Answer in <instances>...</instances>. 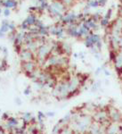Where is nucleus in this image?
Masks as SVG:
<instances>
[{
	"mask_svg": "<svg viewBox=\"0 0 122 134\" xmlns=\"http://www.w3.org/2000/svg\"><path fill=\"white\" fill-rule=\"evenodd\" d=\"M52 48L53 46L46 43H42L41 45H39L36 51V58L40 64H44L46 61V59L52 53Z\"/></svg>",
	"mask_w": 122,
	"mask_h": 134,
	"instance_id": "1",
	"label": "nucleus"
},
{
	"mask_svg": "<svg viewBox=\"0 0 122 134\" xmlns=\"http://www.w3.org/2000/svg\"><path fill=\"white\" fill-rule=\"evenodd\" d=\"M76 122V126H77V131H80V132H86L87 130L89 129L90 125L93 122V120L90 116H82V117H80Z\"/></svg>",
	"mask_w": 122,
	"mask_h": 134,
	"instance_id": "2",
	"label": "nucleus"
},
{
	"mask_svg": "<svg viewBox=\"0 0 122 134\" xmlns=\"http://www.w3.org/2000/svg\"><path fill=\"white\" fill-rule=\"evenodd\" d=\"M70 93V90H69V83L68 82H62L56 85L53 88V96L57 97V98H67V96Z\"/></svg>",
	"mask_w": 122,
	"mask_h": 134,
	"instance_id": "3",
	"label": "nucleus"
},
{
	"mask_svg": "<svg viewBox=\"0 0 122 134\" xmlns=\"http://www.w3.org/2000/svg\"><path fill=\"white\" fill-rule=\"evenodd\" d=\"M48 11L53 16H63V13L65 9V5L60 1H54L48 5Z\"/></svg>",
	"mask_w": 122,
	"mask_h": 134,
	"instance_id": "4",
	"label": "nucleus"
},
{
	"mask_svg": "<svg viewBox=\"0 0 122 134\" xmlns=\"http://www.w3.org/2000/svg\"><path fill=\"white\" fill-rule=\"evenodd\" d=\"M21 67L22 72L27 75L28 77L31 76V74L34 71L37 69V64L35 61H29V62H21Z\"/></svg>",
	"mask_w": 122,
	"mask_h": 134,
	"instance_id": "5",
	"label": "nucleus"
},
{
	"mask_svg": "<svg viewBox=\"0 0 122 134\" xmlns=\"http://www.w3.org/2000/svg\"><path fill=\"white\" fill-rule=\"evenodd\" d=\"M19 55H20L21 63V62L35 61L36 60L35 53L31 52V50H29V49L25 48V47H22V49H21V52L19 53Z\"/></svg>",
	"mask_w": 122,
	"mask_h": 134,
	"instance_id": "6",
	"label": "nucleus"
},
{
	"mask_svg": "<svg viewBox=\"0 0 122 134\" xmlns=\"http://www.w3.org/2000/svg\"><path fill=\"white\" fill-rule=\"evenodd\" d=\"M37 20H38V18L35 14H29V15L26 17V19H25V20L22 21V23L21 24V26H20L21 29L22 30V31H28L31 26L35 24V23Z\"/></svg>",
	"mask_w": 122,
	"mask_h": 134,
	"instance_id": "7",
	"label": "nucleus"
},
{
	"mask_svg": "<svg viewBox=\"0 0 122 134\" xmlns=\"http://www.w3.org/2000/svg\"><path fill=\"white\" fill-rule=\"evenodd\" d=\"M94 119L95 120L96 122H99V124H102L108 119V114L104 111H98L97 113L95 114Z\"/></svg>",
	"mask_w": 122,
	"mask_h": 134,
	"instance_id": "8",
	"label": "nucleus"
},
{
	"mask_svg": "<svg viewBox=\"0 0 122 134\" xmlns=\"http://www.w3.org/2000/svg\"><path fill=\"white\" fill-rule=\"evenodd\" d=\"M25 31H21L19 33H16L15 38L14 40V45H17V46H21L24 45V38H25Z\"/></svg>",
	"mask_w": 122,
	"mask_h": 134,
	"instance_id": "9",
	"label": "nucleus"
},
{
	"mask_svg": "<svg viewBox=\"0 0 122 134\" xmlns=\"http://www.w3.org/2000/svg\"><path fill=\"white\" fill-rule=\"evenodd\" d=\"M61 18L63 24H73L77 19V16L74 14H68L64 16H62Z\"/></svg>",
	"mask_w": 122,
	"mask_h": 134,
	"instance_id": "10",
	"label": "nucleus"
},
{
	"mask_svg": "<svg viewBox=\"0 0 122 134\" xmlns=\"http://www.w3.org/2000/svg\"><path fill=\"white\" fill-rule=\"evenodd\" d=\"M109 116H110L111 119L115 122H119V121L121 120L120 114H119V112L115 108H112L110 111H109Z\"/></svg>",
	"mask_w": 122,
	"mask_h": 134,
	"instance_id": "11",
	"label": "nucleus"
},
{
	"mask_svg": "<svg viewBox=\"0 0 122 134\" xmlns=\"http://www.w3.org/2000/svg\"><path fill=\"white\" fill-rule=\"evenodd\" d=\"M23 121V124L25 125H29L31 124H35V118L32 116V114L31 113H24L21 117Z\"/></svg>",
	"mask_w": 122,
	"mask_h": 134,
	"instance_id": "12",
	"label": "nucleus"
},
{
	"mask_svg": "<svg viewBox=\"0 0 122 134\" xmlns=\"http://www.w3.org/2000/svg\"><path fill=\"white\" fill-rule=\"evenodd\" d=\"M99 122H92V124L89 127V134H100L102 128Z\"/></svg>",
	"mask_w": 122,
	"mask_h": 134,
	"instance_id": "13",
	"label": "nucleus"
},
{
	"mask_svg": "<svg viewBox=\"0 0 122 134\" xmlns=\"http://www.w3.org/2000/svg\"><path fill=\"white\" fill-rule=\"evenodd\" d=\"M89 32V28L87 27L85 23H83L80 26V28L78 30V37H83V36H87Z\"/></svg>",
	"mask_w": 122,
	"mask_h": 134,
	"instance_id": "14",
	"label": "nucleus"
},
{
	"mask_svg": "<svg viewBox=\"0 0 122 134\" xmlns=\"http://www.w3.org/2000/svg\"><path fill=\"white\" fill-rule=\"evenodd\" d=\"M18 5V2L16 0H5L4 1V7L11 9V8H16Z\"/></svg>",
	"mask_w": 122,
	"mask_h": 134,
	"instance_id": "15",
	"label": "nucleus"
},
{
	"mask_svg": "<svg viewBox=\"0 0 122 134\" xmlns=\"http://www.w3.org/2000/svg\"><path fill=\"white\" fill-rule=\"evenodd\" d=\"M9 21L7 20H3L2 21V24L0 26V31H3L4 33H6V32L9 31Z\"/></svg>",
	"mask_w": 122,
	"mask_h": 134,
	"instance_id": "16",
	"label": "nucleus"
},
{
	"mask_svg": "<svg viewBox=\"0 0 122 134\" xmlns=\"http://www.w3.org/2000/svg\"><path fill=\"white\" fill-rule=\"evenodd\" d=\"M68 33L71 37H78V28L73 24H70L68 29Z\"/></svg>",
	"mask_w": 122,
	"mask_h": 134,
	"instance_id": "17",
	"label": "nucleus"
},
{
	"mask_svg": "<svg viewBox=\"0 0 122 134\" xmlns=\"http://www.w3.org/2000/svg\"><path fill=\"white\" fill-rule=\"evenodd\" d=\"M118 133V127L114 124H111L106 129V134H117Z\"/></svg>",
	"mask_w": 122,
	"mask_h": 134,
	"instance_id": "18",
	"label": "nucleus"
},
{
	"mask_svg": "<svg viewBox=\"0 0 122 134\" xmlns=\"http://www.w3.org/2000/svg\"><path fill=\"white\" fill-rule=\"evenodd\" d=\"M62 48H63V52L67 55L71 53V47L70 46L69 44H66V43H63L62 44Z\"/></svg>",
	"mask_w": 122,
	"mask_h": 134,
	"instance_id": "19",
	"label": "nucleus"
},
{
	"mask_svg": "<svg viewBox=\"0 0 122 134\" xmlns=\"http://www.w3.org/2000/svg\"><path fill=\"white\" fill-rule=\"evenodd\" d=\"M7 61L5 59H3L1 63H0V71H5L7 69Z\"/></svg>",
	"mask_w": 122,
	"mask_h": 134,
	"instance_id": "20",
	"label": "nucleus"
},
{
	"mask_svg": "<svg viewBox=\"0 0 122 134\" xmlns=\"http://www.w3.org/2000/svg\"><path fill=\"white\" fill-rule=\"evenodd\" d=\"M63 35V29L59 26H57L56 32H55V36H57V38H62Z\"/></svg>",
	"mask_w": 122,
	"mask_h": 134,
	"instance_id": "21",
	"label": "nucleus"
},
{
	"mask_svg": "<svg viewBox=\"0 0 122 134\" xmlns=\"http://www.w3.org/2000/svg\"><path fill=\"white\" fill-rule=\"evenodd\" d=\"M88 5L92 6V7H96V6H98L99 5H98V3L96 2V0H91V1H89Z\"/></svg>",
	"mask_w": 122,
	"mask_h": 134,
	"instance_id": "22",
	"label": "nucleus"
},
{
	"mask_svg": "<svg viewBox=\"0 0 122 134\" xmlns=\"http://www.w3.org/2000/svg\"><path fill=\"white\" fill-rule=\"evenodd\" d=\"M9 31H15V24H14V23H13V21H10L9 23Z\"/></svg>",
	"mask_w": 122,
	"mask_h": 134,
	"instance_id": "23",
	"label": "nucleus"
},
{
	"mask_svg": "<svg viewBox=\"0 0 122 134\" xmlns=\"http://www.w3.org/2000/svg\"><path fill=\"white\" fill-rule=\"evenodd\" d=\"M3 14H4V15H5V17H8L11 14V10L8 9V8H5V9L3 11Z\"/></svg>",
	"mask_w": 122,
	"mask_h": 134,
	"instance_id": "24",
	"label": "nucleus"
},
{
	"mask_svg": "<svg viewBox=\"0 0 122 134\" xmlns=\"http://www.w3.org/2000/svg\"><path fill=\"white\" fill-rule=\"evenodd\" d=\"M31 88H29V87H27V88L24 90V91H23V94H24L25 96H29V95L31 94Z\"/></svg>",
	"mask_w": 122,
	"mask_h": 134,
	"instance_id": "25",
	"label": "nucleus"
},
{
	"mask_svg": "<svg viewBox=\"0 0 122 134\" xmlns=\"http://www.w3.org/2000/svg\"><path fill=\"white\" fill-rule=\"evenodd\" d=\"M9 117H10V116H9V114H8L7 113H4L3 115H2V120L5 122V121L7 120V119L9 118Z\"/></svg>",
	"mask_w": 122,
	"mask_h": 134,
	"instance_id": "26",
	"label": "nucleus"
},
{
	"mask_svg": "<svg viewBox=\"0 0 122 134\" xmlns=\"http://www.w3.org/2000/svg\"><path fill=\"white\" fill-rule=\"evenodd\" d=\"M96 2L98 3V5H103L105 4V0H96Z\"/></svg>",
	"mask_w": 122,
	"mask_h": 134,
	"instance_id": "27",
	"label": "nucleus"
},
{
	"mask_svg": "<svg viewBox=\"0 0 122 134\" xmlns=\"http://www.w3.org/2000/svg\"><path fill=\"white\" fill-rule=\"evenodd\" d=\"M0 134H5V130L2 126H0Z\"/></svg>",
	"mask_w": 122,
	"mask_h": 134,
	"instance_id": "28",
	"label": "nucleus"
},
{
	"mask_svg": "<svg viewBox=\"0 0 122 134\" xmlns=\"http://www.w3.org/2000/svg\"><path fill=\"white\" fill-rule=\"evenodd\" d=\"M106 23H108V20L107 19H104V20L102 21V25H106Z\"/></svg>",
	"mask_w": 122,
	"mask_h": 134,
	"instance_id": "29",
	"label": "nucleus"
},
{
	"mask_svg": "<svg viewBox=\"0 0 122 134\" xmlns=\"http://www.w3.org/2000/svg\"><path fill=\"white\" fill-rule=\"evenodd\" d=\"M46 115H47V116H51V117H52V116L54 115V113H53V112H48V113L46 114Z\"/></svg>",
	"mask_w": 122,
	"mask_h": 134,
	"instance_id": "30",
	"label": "nucleus"
},
{
	"mask_svg": "<svg viewBox=\"0 0 122 134\" xmlns=\"http://www.w3.org/2000/svg\"><path fill=\"white\" fill-rule=\"evenodd\" d=\"M15 101L17 102V105H21V101L20 100V98H15Z\"/></svg>",
	"mask_w": 122,
	"mask_h": 134,
	"instance_id": "31",
	"label": "nucleus"
},
{
	"mask_svg": "<svg viewBox=\"0 0 122 134\" xmlns=\"http://www.w3.org/2000/svg\"><path fill=\"white\" fill-rule=\"evenodd\" d=\"M5 36V33H4L3 31H0V38H4Z\"/></svg>",
	"mask_w": 122,
	"mask_h": 134,
	"instance_id": "32",
	"label": "nucleus"
},
{
	"mask_svg": "<svg viewBox=\"0 0 122 134\" xmlns=\"http://www.w3.org/2000/svg\"><path fill=\"white\" fill-rule=\"evenodd\" d=\"M39 3H43V2H46V0H38Z\"/></svg>",
	"mask_w": 122,
	"mask_h": 134,
	"instance_id": "33",
	"label": "nucleus"
},
{
	"mask_svg": "<svg viewBox=\"0 0 122 134\" xmlns=\"http://www.w3.org/2000/svg\"><path fill=\"white\" fill-rule=\"evenodd\" d=\"M2 14V10H1V7H0V15Z\"/></svg>",
	"mask_w": 122,
	"mask_h": 134,
	"instance_id": "34",
	"label": "nucleus"
},
{
	"mask_svg": "<svg viewBox=\"0 0 122 134\" xmlns=\"http://www.w3.org/2000/svg\"><path fill=\"white\" fill-rule=\"evenodd\" d=\"M35 134H40L39 132H37V133H35Z\"/></svg>",
	"mask_w": 122,
	"mask_h": 134,
	"instance_id": "35",
	"label": "nucleus"
},
{
	"mask_svg": "<svg viewBox=\"0 0 122 134\" xmlns=\"http://www.w3.org/2000/svg\"><path fill=\"white\" fill-rule=\"evenodd\" d=\"M0 113H1V110H0Z\"/></svg>",
	"mask_w": 122,
	"mask_h": 134,
	"instance_id": "36",
	"label": "nucleus"
}]
</instances>
